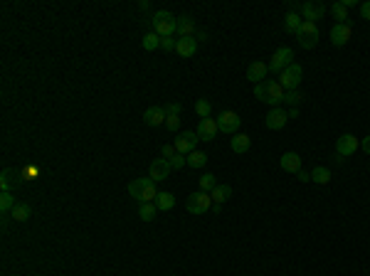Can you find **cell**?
Wrapping results in <instances>:
<instances>
[{
  "mask_svg": "<svg viewBox=\"0 0 370 276\" xmlns=\"http://www.w3.org/2000/svg\"><path fill=\"white\" fill-rule=\"evenodd\" d=\"M180 111H183V104H178V101L165 106V114H168V116H180Z\"/></svg>",
  "mask_w": 370,
  "mask_h": 276,
  "instance_id": "cell-39",
  "label": "cell"
},
{
  "mask_svg": "<svg viewBox=\"0 0 370 276\" xmlns=\"http://www.w3.org/2000/svg\"><path fill=\"white\" fill-rule=\"evenodd\" d=\"M279 165H282V170L284 173H298L301 170V155L298 153H284L282 158H279Z\"/></svg>",
  "mask_w": 370,
  "mask_h": 276,
  "instance_id": "cell-19",
  "label": "cell"
},
{
  "mask_svg": "<svg viewBox=\"0 0 370 276\" xmlns=\"http://www.w3.org/2000/svg\"><path fill=\"white\" fill-rule=\"evenodd\" d=\"M170 163L165 160V158H155L153 163H150V178H153V183H160V180H168V175H170Z\"/></svg>",
  "mask_w": 370,
  "mask_h": 276,
  "instance_id": "cell-15",
  "label": "cell"
},
{
  "mask_svg": "<svg viewBox=\"0 0 370 276\" xmlns=\"http://www.w3.org/2000/svg\"><path fill=\"white\" fill-rule=\"evenodd\" d=\"M195 134L200 140H205V143H210V140H215V136L220 134V129H218V121L210 116V119H200V124H198V129H195Z\"/></svg>",
  "mask_w": 370,
  "mask_h": 276,
  "instance_id": "cell-12",
  "label": "cell"
},
{
  "mask_svg": "<svg viewBox=\"0 0 370 276\" xmlns=\"http://www.w3.org/2000/svg\"><path fill=\"white\" fill-rule=\"evenodd\" d=\"M292 60H294V50H292V47H279V50L272 55L269 71H274V74H282V71L289 67V65H294Z\"/></svg>",
  "mask_w": 370,
  "mask_h": 276,
  "instance_id": "cell-7",
  "label": "cell"
},
{
  "mask_svg": "<svg viewBox=\"0 0 370 276\" xmlns=\"http://www.w3.org/2000/svg\"><path fill=\"white\" fill-rule=\"evenodd\" d=\"M331 15H333L338 22H346V20H348V7L338 0V2H333V5H331Z\"/></svg>",
  "mask_w": 370,
  "mask_h": 276,
  "instance_id": "cell-30",
  "label": "cell"
},
{
  "mask_svg": "<svg viewBox=\"0 0 370 276\" xmlns=\"http://www.w3.org/2000/svg\"><path fill=\"white\" fill-rule=\"evenodd\" d=\"M160 153H163V158H165V160H170V158L178 153V148H175V143H165V145L160 148Z\"/></svg>",
  "mask_w": 370,
  "mask_h": 276,
  "instance_id": "cell-38",
  "label": "cell"
},
{
  "mask_svg": "<svg viewBox=\"0 0 370 276\" xmlns=\"http://www.w3.org/2000/svg\"><path fill=\"white\" fill-rule=\"evenodd\" d=\"M129 195L144 205V203H155L158 190H155V183L150 178H136L129 183Z\"/></svg>",
  "mask_w": 370,
  "mask_h": 276,
  "instance_id": "cell-2",
  "label": "cell"
},
{
  "mask_svg": "<svg viewBox=\"0 0 370 276\" xmlns=\"http://www.w3.org/2000/svg\"><path fill=\"white\" fill-rule=\"evenodd\" d=\"M287 114H289V119H296V116H298V106H292Z\"/></svg>",
  "mask_w": 370,
  "mask_h": 276,
  "instance_id": "cell-45",
  "label": "cell"
},
{
  "mask_svg": "<svg viewBox=\"0 0 370 276\" xmlns=\"http://www.w3.org/2000/svg\"><path fill=\"white\" fill-rule=\"evenodd\" d=\"M158 212H160V209H158L155 203H144V205L139 207V217H141L144 222H153V219L158 217Z\"/></svg>",
  "mask_w": 370,
  "mask_h": 276,
  "instance_id": "cell-27",
  "label": "cell"
},
{
  "mask_svg": "<svg viewBox=\"0 0 370 276\" xmlns=\"http://www.w3.org/2000/svg\"><path fill=\"white\" fill-rule=\"evenodd\" d=\"M318 37H321L318 25H316V22H306V20H303V25H301V27H298V32H296L298 45H301L303 50H313V47L318 45Z\"/></svg>",
  "mask_w": 370,
  "mask_h": 276,
  "instance_id": "cell-4",
  "label": "cell"
},
{
  "mask_svg": "<svg viewBox=\"0 0 370 276\" xmlns=\"http://www.w3.org/2000/svg\"><path fill=\"white\" fill-rule=\"evenodd\" d=\"M287 121H289V114H287L284 109L274 106V109L267 114V119H264V126H267L269 131H279V129H284V126H287Z\"/></svg>",
  "mask_w": 370,
  "mask_h": 276,
  "instance_id": "cell-14",
  "label": "cell"
},
{
  "mask_svg": "<svg viewBox=\"0 0 370 276\" xmlns=\"http://www.w3.org/2000/svg\"><path fill=\"white\" fill-rule=\"evenodd\" d=\"M249 145H252V138L247 136V134H234V136H232V153L244 155V153L249 150Z\"/></svg>",
  "mask_w": 370,
  "mask_h": 276,
  "instance_id": "cell-22",
  "label": "cell"
},
{
  "mask_svg": "<svg viewBox=\"0 0 370 276\" xmlns=\"http://www.w3.org/2000/svg\"><path fill=\"white\" fill-rule=\"evenodd\" d=\"M208 163V155L203 153V150H193L190 155H188V165L190 168H203Z\"/></svg>",
  "mask_w": 370,
  "mask_h": 276,
  "instance_id": "cell-32",
  "label": "cell"
},
{
  "mask_svg": "<svg viewBox=\"0 0 370 276\" xmlns=\"http://www.w3.org/2000/svg\"><path fill=\"white\" fill-rule=\"evenodd\" d=\"M175 52H178L180 57H193V55L198 52V40H195V37H178Z\"/></svg>",
  "mask_w": 370,
  "mask_h": 276,
  "instance_id": "cell-20",
  "label": "cell"
},
{
  "mask_svg": "<svg viewBox=\"0 0 370 276\" xmlns=\"http://www.w3.org/2000/svg\"><path fill=\"white\" fill-rule=\"evenodd\" d=\"M168 163H170V168H173V170H178V168L188 165V155H183V153H175V155H173Z\"/></svg>",
  "mask_w": 370,
  "mask_h": 276,
  "instance_id": "cell-36",
  "label": "cell"
},
{
  "mask_svg": "<svg viewBox=\"0 0 370 276\" xmlns=\"http://www.w3.org/2000/svg\"><path fill=\"white\" fill-rule=\"evenodd\" d=\"M165 126H168L170 131H178V126H180V119H178V116H168V119H165Z\"/></svg>",
  "mask_w": 370,
  "mask_h": 276,
  "instance_id": "cell-40",
  "label": "cell"
},
{
  "mask_svg": "<svg viewBox=\"0 0 370 276\" xmlns=\"http://www.w3.org/2000/svg\"><path fill=\"white\" fill-rule=\"evenodd\" d=\"M200 143V138L195 131H183V134H178L175 138V148H178V153H183V155H190L193 150H198L195 145Z\"/></svg>",
  "mask_w": 370,
  "mask_h": 276,
  "instance_id": "cell-11",
  "label": "cell"
},
{
  "mask_svg": "<svg viewBox=\"0 0 370 276\" xmlns=\"http://www.w3.org/2000/svg\"><path fill=\"white\" fill-rule=\"evenodd\" d=\"M175 32H178V37H193V32H195V20H193L190 15H180L178 22H175Z\"/></svg>",
  "mask_w": 370,
  "mask_h": 276,
  "instance_id": "cell-21",
  "label": "cell"
},
{
  "mask_svg": "<svg viewBox=\"0 0 370 276\" xmlns=\"http://www.w3.org/2000/svg\"><path fill=\"white\" fill-rule=\"evenodd\" d=\"M213 212H215V214H220V212H222V205H215V203H213Z\"/></svg>",
  "mask_w": 370,
  "mask_h": 276,
  "instance_id": "cell-46",
  "label": "cell"
},
{
  "mask_svg": "<svg viewBox=\"0 0 370 276\" xmlns=\"http://www.w3.org/2000/svg\"><path fill=\"white\" fill-rule=\"evenodd\" d=\"M153 32L158 35V37H173V32H175V22H178V17H173L170 12H165V10H158V12H153Z\"/></svg>",
  "mask_w": 370,
  "mask_h": 276,
  "instance_id": "cell-3",
  "label": "cell"
},
{
  "mask_svg": "<svg viewBox=\"0 0 370 276\" xmlns=\"http://www.w3.org/2000/svg\"><path fill=\"white\" fill-rule=\"evenodd\" d=\"M15 205H17V203H15L12 193H0V212H2V214L12 212V207Z\"/></svg>",
  "mask_w": 370,
  "mask_h": 276,
  "instance_id": "cell-33",
  "label": "cell"
},
{
  "mask_svg": "<svg viewBox=\"0 0 370 276\" xmlns=\"http://www.w3.org/2000/svg\"><path fill=\"white\" fill-rule=\"evenodd\" d=\"M358 148H361V140L353 136V134H343V136H338V140H336V153L341 155V160L348 158V155H353Z\"/></svg>",
  "mask_w": 370,
  "mask_h": 276,
  "instance_id": "cell-9",
  "label": "cell"
},
{
  "mask_svg": "<svg viewBox=\"0 0 370 276\" xmlns=\"http://www.w3.org/2000/svg\"><path fill=\"white\" fill-rule=\"evenodd\" d=\"M267 74H269V65H264V62H252L249 67H247V79L257 86V84H262L264 79H267Z\"/></svg>",
  "mask_w": 370,
  "mask_h": 276,
  "instance_id": "cell-18",
  "label": "cell"
},
{
  "mask_svg": "<svg viewBox=\"0 0 370 276\" xmlns=\"http://www.w3.org/2000/svg\"><path fill=\"white\" fill-rule=\"evenodd\" d=\"M195 114H198L200 119H210V114H213L210 101H208V99H198V101H195Z\"/></svg>",
  "mask_w": 370,
  "mask_h": 276,
  "instance_id": "cell-31",
  "label": "cell"
},
{
  "mask_svg": "<svg viewBox=\"0 0 370 276\" xmlns=\"http://www.w3.org/2000/svg\"><path fill=\"white\" fill-rule=\"evenodd\" d=\"M361 150H363V153L370 158V136H366L363 140H361Z\"/></svg>",
  "mask_w": 370,
  "mask_h": 276,
  "instance_id": "cell-42",
  "label": "cell"
},
{
  "mask_svg": "<svg viewBox=\"0 0 370 276\" xmlns=\"http://www.w3.org/2000/svg\"><path fill=\"white\" fill-rule=\"evenodd\" d=\"M301 79H303V67L296 65V62L294 65H289V67L279 74V84L284 86V91H294V89H298Z\"/></svg>",
  "mask_w": 370,
  "mask_h": 276,
  "instance_id": "cell-6",
  "label": "cell"
},
{
  "mask_svg": "<svg viewBox=\"0 0 370 276\" xmlns=\"http://www.w3.org/2000/svg\"><path fill=\"white\" fill-rule=\"evenodd\" d=\"M361 17H363V20H370V0L361 5Z\"/></svg>",
  "mask_w": 370,
  "mask_h": 276,
  "instance_id": "cell-41",
  "label": "cell"
},
{
  "mask_svg": "<svg viewBox=\"0 0 370 276\" xmlns=\"http://www.w3.org/2000/svg\"><path fill=\"white\" fill-rule=\"evenodd\" d=\"M296 178H298L301 183H308V180H311V173H306V170H298V173H296Z\"/></svg>",
  "mask_w": 370,
  "mask_h": 276,
  "instance_id": "cell-43",
  "label": "cell"
},
{
  "mask_svg": "<svg viewBox=\"0 0 370 276\" xmlns=\"http://www.w3.org/2000/svg\"><path fill=\"white\" fill-rule=\"evenodd\" d=\"M141 45H144V50L153 52V50H158V47H160V37H158L155 32H148L146 37H144V42H141Z\"/></svg>",
  "mask_w": 370,
  "mask_h": 276,
  "instance_id": "cell-34",
  "label": "cell"
},
{
  "mask_svg": "<svg viewBox=\"0 0 370 276\" xmlns=\"http://www.w3.org/2000/svg\"><path fill=\"white\" fill-rule=\"evenodd\" d=\"M215 121H218V129L222 134H227V136H234L239 131V126H242V119H239L237 111H222Z\"/></svg>",
  "mask_w": 370,
  "mask_h": 276,
  "instance_id": "cell-8",
  "label": "cell"
},
{
  "mask_svg": "<svg viewBox=\"0 0 370 276\" xmlns=\"http://www.w3.org/2000/svg\"><path fill=\"white\" fill-rule=\"evenodd\" d=\"M210 198H213V203H215V205H222L224 200H229V198H232V185H218V188L210 193Z\"/></svg>",
  "mask_w": 370,
  "mask_h": 276,
  "instance_id": "cell-25",
  "label": "cell"
},
{
  "mask_svg": "<svg viewBox=\"0 0 370 276\" xmlns=\"http://www.w3.org/2000/svg\"><path fill=\"white\" fill-rule=\"evenodd\" d=\"M10 214H12V219H15V222H25V219H30V217H32V207L27 205V203H17V205L12 207V212H10Z\"/></svg>",
  "mask_w": 370,
  "mask_h": 276,
  "instance_id": "cell-24",
  "label": "cell"
},
{
  "mask_svg": "<svg viewBox=\"0 0 370 276\" xmlns=\"http://www.w3.org/2000/svg\"><path fill=\"white\" fill-rule=\"evenodd\" d=\"M155 205L160 212H165V209H173L175 205V198H173V193H158V198H155Z\"/></svg>",
  "mask_w": 370,
  "mask_h": 276,
  "instance_id": "cell-29",
  "label": "cell"
},
{
  "mask_svg": "<svg viewBox=\"0 0 370 276\" xmlns=\"http://www.w3.org/2000/svg\"><path fill=\"white\" fill-rule=\"evenodd\" d=\"M198 185H200V190H203V193H213V190L218 188V178H215L213 173H205V175H200Z\"/></svg>",
  "mask_w": 370,
  "mask_h": 276,
  "instance_id": "cell-28",
  "label": "cell"
},
{
  "mask_svg": "<svg viewBox=\"0 0 370 276\" xmlns=\"http://www.w3.org/2000/svg\"><path fill=\"white\" fill-rule=\"evenodd\" d=\"M311 183H316V185H328V183H331V170L323 168V165L313 168V170H311Z\"/></svg>",
  "mask_w": 370,
  "mask_h": 276,
  "instance_id": "cell-23",
  "label": "cell"
},
{
  "mask_svg": "<svg viewBox=\"0 0 370 276\" xmlns=\"http://www.w3.org/2000/svg\"><path fill=\"white\" fill-rule=\"evenodd\" d=\"M175 45H178V40H173V37H160V50L173 52V50H175Z\"/></svg>",
  "mask_w": 370,
  "mask_h": 276,
  "instance_id": "cell-37",
  "label": "cell"
},
{
  "mask_svg": "<svg viewBox=\"0 0 370 276\" xmlns=\"http://www.w3.org/2000/svg\"><path fill=\"white\" fill-rule=\"evenodd\" d=\"M341 2H343V5H346V7H348V10H351V7H356V5H358V0H341Z\"/></svg>",
  "mask_w": 370,
  "mask_h": 276,
  "instance_id": "cell-44",
  "label": "cell"
},
{
  "mask_svg": "<svg viewBox=\"0 0 370 276\" xmlns=\"http://www.w3.org/2000/svg\"><path fill=\"white\" fill-rule=\"evenodd\" d=\"M301 99H303V96H301V91H298V89L287 91V94H284V104H289V106H298V104H301Z\"/></svg>",
  "mask_w": 370,
  "mask_h": 276,
  "instance_id": "cell-35",
  "label": "cell"
},
{
  "mask_svg": "<svg viewBox=\"0 0 370 276\" xmlns=\"http://www.w3.org/2000/svg\"><path fill=\"white\" fill-rule=\"evenodd\" d=\"M351 35H353V27H351L348 22H336V25L331 27V42H333L336 47H343V45H348Z\"/></svg>",
  "mask_w": 370,
  "mask_h": 276,
  "instance_id": "cell-13",
  "label": "cell"
},
{
  "mask_svg": "<svg viewBox=\"0 0 370 276\" xmlns=\"http://www.w3.org/2000/svg\"><path fill=\"white\" fill-rule=\"evenodd\" d=\"M284 86L279 84V81H274V79H264L262 84H257L254 86V99H259V101H264V104H269L272 109L277 106V104H282L284 101Z\"/></svg>",
  "mask_w": 370,
  "mask_h": 276,
  "instance_id": "cell-1",
  "label": "cell"
},
{
  "mask_svg": "<svg viewBox=\"0 0 370 276\" xmlns=\"http://www.w3.org/2000/svg\"><path fill=\"white\" fill-rule=\"evenodd\" d=\"M210 207H213V198H210V193H203V190L190 193L188 200H185V209L190 214H205Z\"/></svg>",
  "mask_w": 370,
  "mask_h": 276,
  "instance_id": "cell-5",
  "label": "cell"
},
{
  "mask_svg": "<svg viewBox=\"0 0 370 276\" xmlns=\"http://www.w3.org/2000/svg\"><path fill=\"white\" fill-rule=\"evenodd\" d=\"M17 185H20V173L12 170V168H5V170L0 173V190H2V193H12Z\"/></svg>",
  "mask_w": 370,
  "mask_h": 276,
  "instance_id": "cell-16",
  "label": "cell"
},
{
  "mask_svg": "<svg viewBox=\"0 0 370 276\" xmlns=\"http://www.w3.org/2000/svg\"><path fill=\"white\" fill-rule=\"evenodd\" d=\"M165 119H168L165 106H150V109L144 111V124L146 126H160V124H165Z\"/></svg>",
  "mask_w": 370,
  "mask_h": 276,
  "instance_id": "cell-17",
  "label": "cell"
},
{
  "mask_svg": "<svg viewBox=\"0 0 370 276\" xmlns=\"http://www.w3.org/2000/svg\"><path fill=\"white\" fill-rule=\"evenodd\" d=\"M326 12H328V7H326L323 2H318V0H308V2L301 5V17H303L306 22H316V20H321Z\"/></svg>",
  "mask_w": 370,
  "mask_h": 276,
  "instance_id": "cell-10",
  "label": "cell"
},
{
  "mask_svg": "<svg viewBox=\"0 0 370 276\" xmlns=\"http://www.w3.org/2000/svg\"><path fill=\"white\" fill-rule=\"evenodd\" d=\"M303 25V17L298 15V12H287V17H284V30L287 32H298V27Z\"/></svg>",
  "mask_w": 370,
  "mask_h": 276,
  "instance_id": "cell-26",
  "label": "cell"
}]
</instances>
